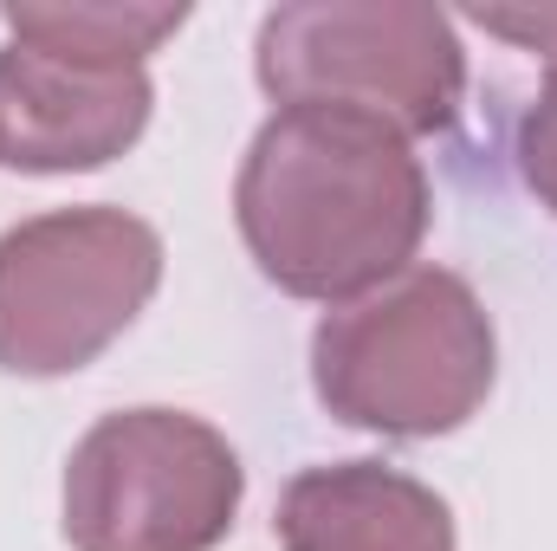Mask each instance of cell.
<instances>
[{
	"mask_svg": "<svg viewBox=\"0 0 557 551\" xmlns=\"http://www.w3.org/2000/svg\"><path fill=\"white\" fill-rule=\"evenodd\" d=\"M234 215L278 292L344 305L409 273L428 234V175L403 131L331 105H292L247 149Z\"/></svg>",
	"mask_w": 557,
	"mask_h": 551,
	"instance_id": "1",
	"label": "cell"
},
{
	"mask_svg": "<svg viewBox=\"0 0 557 551\" xmlns=\"http://www.w3.org/2000/svg\"><path fill=\"white\" fill-rule=\"evenodd\" d=\"M318 403L370 434L428 441L460 428L493 390V318L447 267H409L324 311L311 338Z\"/></svg>",
	"mask_w": 557,
	"mask_h": 551,
	"instance_id": "2",
	"label": "cell"
},
{
	"mask_svg": "<svg viewBox=\"0 0 557 551\" xmlns=\"http://www.w3.org/2000/svg\"><path fill=\"white\" fill-rule=\"evenodd\" d=\"M260 85L278 105H331L403 137L447 131L467 59L441 7L421 0H305L260 26Z\"/></svg>",
	"mask_w": 557,
	"mask_h": 551,
	"instance_id": "3",
	"label": "cell"
},
{
	"mask_svg": "<svg viewBox=\"0 0 557 551\" xmlns=\"http://www.w3.org/2000/svg\"><path fill=\"white\" fill-rule=\"evenodd\" d=\"M162 279L156 228L124 208H52L0 234V370L65 377L117 344Z\"/></svg>",
	"mask_w": 557,
	"mask_h": 551,
	"instance_id": "4",
	"label": "cell"
},
{
	"mask_svg": "<svg viewBox=\"0 0 557 551\" xmlns=\"http://www.w3.org/2000/svg\"><path fill=\"white\" fill-rule=\"evenodd\" d=\"M240 513V454L182 409L104 415L65 461L72 551H214Z\"/></svg>",
	"mask_w": 557,
	"mask_h": 551,
	"instance_id": "5",
	"label": "cell"
},
{
	"mask_svg": "<svg viewBox=\"0 0 557 551\" xmlns=\"http://www.w3.org/2000/svg\"><path fill=\"white\" fill-rule=\"evenodd\" d=\"M149 124L143 65L65 59L13 39L0 52V156L26 175L98 169L124 156Z\"/></svg>",
	"mask_w": 557,
	"mask_h": 551,
	"instance_id": "6",
	"label": "cell"
},
{
	"mask_svg": "<svg viewBox=\"0 0 557 551\" xmlns=\"http://www.w3.org/2000/svg\"><path fill=\"white\" fill-rule=\"evenodd\" d=\"M278 551H454V513L383 461L305 467L278 493Z\"/></svg>",
	"mask_w": 557,
	"mask_h": 551,
	"instance_id": "7",
	"label": "cell"
},
{
	"mask_svg": "<svg viewBox=\"0 0 557 551\" xmlns=\"http://www.w3.org/2000/svg\"><path fill=\"white\" fill-rule=\"evenodd\" d=\"M188 20V7H39V0H13L7 7V33L26 39V46H46V52H65V59H98V65H143L175 26Z\"/></svg>",
	"mask_w": 557,
	"mask_h": 551,
	"instance_id": "8",
	"label": "cell"
},
{
	"mask_svg": "<svg viewBox=\"0 0 557 551\" xmlns=\"http://www.w3.org/2000/svg\"><path fill=\"white\" fill-rule=\"evenodd\" d=\"M519 162H525V182L539 188V201L557 208V59L539 85V105L525 111V131H519Z\"/></svg>",
	"mask_w": 557,
	"mask_h": 551,
	"instance_id": "9",
	"label": "cell"
},
{
	"mask_svg": "<svg viewBox=\"0 0 557 551\" xmlns=\"http://www.w3.org/2000/svg\"><path fill=\"white\" fill-rule=\"evenodd\" d=\"M473 26H486V33H506V39H519V46H532V52H552L557 59V7H473L467 13Z\"/></svg>",
	"mask_w": 557,
	"mask_h": 551,
	"instance_id": "10",
	"label": "cell"
}]
</instances>
